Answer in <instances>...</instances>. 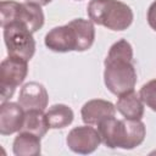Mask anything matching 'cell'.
<instances>
[{"label": "cell", "instance_id": "cell-9", "mask_svg": "<svg viewBox=\"0 0 156 156\" xmlns=\"http://www.w3.org/2000/svg\"><path fill=\"white\" fill-rule=\"evenodd\" d=\"M26 110L17 102L5 101L0 106V134L11 135L22 129Z\"/></svg>", "mask_w": 156, "mask_h": 156}, {"label": "cell", "instance_id": "cell-16", "mask_svg": "<svg viewBox=\"0 0 156 156\" xmlns=\"http://www.w3.org/2000/svg\"><path fill=\"white\" fill-rule=\"evenodd\" d=\"M139 96L150 110L156 112V78L145 83L139 91Z\"/></svg>", "mask_w": 156, "mask_h": 156}, {"label": "cell", "instance_id": "cell-18", "mask_svg": "<svg viewBox=\"0 0 156 156\" xmlns=\"http://www.w3.org/2000/svg\"><path fill=\"white\" fill-rule=\"evenodd\" d=\"M52 0H26V2H30V4H35L39 6H45L48 4H50Z\"/></svg>", "mask_w": 156, "mask_h": 156}, {"label": "cell", "instance_id": "cell-12", "mask_svg": "<svg viewBox=\"0 0 156 156\" xmlns=\"http://www.w3.org/2000/svg\"><path fill=\"white\" fill-rule=\"evenodd\" d=\"M116 110L127 119H141L144 116V102L134 90L118 95Z\"/></svg>", "mask_w": 156, "mask_h": 156}, {"label": "cell", "instance_id": "cell-6", "mask_svg": "<svg viewBox=\"0 0 156 156\" xmlns=\"http://www.w3.org/2000/svg\"><path fill=\"white\" fill-rule=\"evenodd\" d=\"M4 41L9 56H17L29 61L35 52L33 33L22 23L12 22L2 28Z\"/></svg>", "mask_w": 156, "mask_h": 156}, {"label": "cell", "instance_id": "cell-3", "mask_svg": "<svg viewBox=\"0 0 156 156\" xmlns=\"http://www.w3.org/2000/svg\"><path fill=\"white\" fill-rule=\"evenodd\" d=\"M96 127L101 143L110 149L132 150L139 146L146 135V128L141 119L110 117L101 121Z\"/></svg>", "mask_w": 156, "mask_h": 156}, {"label": "cell", "instance_id": "cell-11", "mask_svg": "<svg viewBox=\"0 0 156 156\" xmlns=\"http://www.w3.org/2000/svg\"><path fill=\"white\" fill-rule=\"evenodd\" d=\"M116 115V105L111 101L102 100V99H93L87 101L82 110L80 116L85 124L98 126L101 121L115 117Z\"/></svg>", "mask_w": 156, "mask_h": 156}, {"label": "cell", "instance_id": "cell-14", "mask_svg": "<svg viewBox=\"0 0 156 156\" xmlns=\"http://www.w3.org/2000/svg\"><path fill=\"white\" fill-rule=\"evenodd\" d=\"M46 119L51 129H61L73 122V110L65 104H55L46 111Z\"/></svg>", "mask_w": 156, "mask_h": 156}, {"label": "cell", "instance_id": "cell-17", "mask_svg": "<svg viewBox=\"0 0 156 156\" xmlns=\"http://www.w3.org/2000/svg\"><path fill=\"white\" fill-rule=\"evenodd\" d=\"M146 18H147V23L151 27V29H154L156 32V0L154 2H151V5L149 6Z\"/></svg>", "mask_w": 156, "mask_h": 156}, {"label": "cell", "instance_id": "cell-7", "mask_svg": "<svg viewBox=\"0 0 156 156\" xmlns=\"http://www.w3.org/2000/svg\"><path fill=\"white\" fill-rule=\"evenodd\" d=\"M28 74V61L17 57L9 56L2 60L0 65V88H1V102L7 101L15 93L16 88L23 83Z\"/></svg>", "mask_w": 156, "mask_h": 156}, {"label": "cell", "instance_id": "cell-1", "mask_svg": "<svg viewBox=\"0 0 156 156\" xmlns=\"http://www.w3.org/2000/svg\"><path fill=\"white\" fill-rule=\"evenodd\" d=\"M104 83L113 95L134 90L136 71L133 65V48L126 39L113 43L104 61Z\"/></svg>", "mask_w": 156, "mask_h": 156}, {"label": "cell", "instance_id": "cell-2", "mask_svg": "<svg viewBox=\"0 0 156 156\" xmlns=\"http://www.w3.org/2000/svg\"><path fill=\"white\" fill-rule=\"evenodd\" d=\"M95 40V27L90 20L74 18L65 26L50 29L45 38V46L54 52L87 51Z\"/></svg>", "mask_w": 156, "mask_h": 156}, {"label": "cell", "instance_id": "cell-8", "mask_svg": "<svg viewBox=\"0 0 156 156\" xmlns=\"http://www.w3.org/2000/svg\"><path fill=\"white\" fill-rule=\"evenodd\" d=\"M101 143L100 134L98 129L90 124L78 126L69 130L66 138V144L68 149L76 154L88 155L94 152Z\"/></svg>", "mask_w": 156, "mask_h": 156}, {"label": "cell", "instance_id": "cell-13", "mask_svg": "<svg viewBox=\"0 0 156 156\" xmlns=\"http://www.w3.org/2000/svg\"><path fill=\"white\" fill-rule=\"evenodd\" d=\"M40 136L29 132H18L12 143V151L16 156H38L41 152Z\"/></svg>", "mask_w": 156, "mask_h": 156}, {"label": "cell", "instance_id": "cell-15", "mask_svg": "<svg viewBox=\"0 0 156 156\" xmlns=\"http://www.w3.org/2000/svg\"><path fill=\"white\" fill-rule=\"evenodd\" d=\"M49 128L46 115L43 110H28L26 111L23 126L20 132H29L43 138L48 133Z\"/></svg>", "mask_w": 156, "mask_h": 156}, {"label": "cell", "instance_id": "cell-5", "mask_svg": "<svg viewBox=\"0 0 156 156\" xmlns=\"http://www.w3.org/2000/svg\"><path fill=\"white\" fill-rule=\"evenodd\" d=\"M1 28L12 22L24 24L32 33L38 32L44 26V12L41 6L30 2H17L13 0H2L0 2Z\"/></svg>", "mask_w": 156, "mask_h": 156}, {"label": "cell", "instance_id": "cell-10", "mask_svg": "<svg viewBox=\"0 0 156 156\" xmlns=\"http://www.w3.org/2000/svg\"><path fill=\"white\" fill-rule=\"evenodd\" d=\"M49 95L45 87L38 82L26 83L18 95V104L26 110H45L48 107Z\"/></svg>", "mask_w": 156, "mask_h": 156}, {"label": "cell", "instance_id": "cell-4", "mask_svg": "<svg viewBox=\"0 0 156 156\" xmlns=\"http://www.w3.org/2000/svg\"><path fill=\"white\" fill-rule=\"evenodd\" d=\"M89 20L110 30H126L134 20L132 9L119 0H90L87 7Z\"/></svg>", "mask_w": 156, "mask_h": 156}]
</instances>
